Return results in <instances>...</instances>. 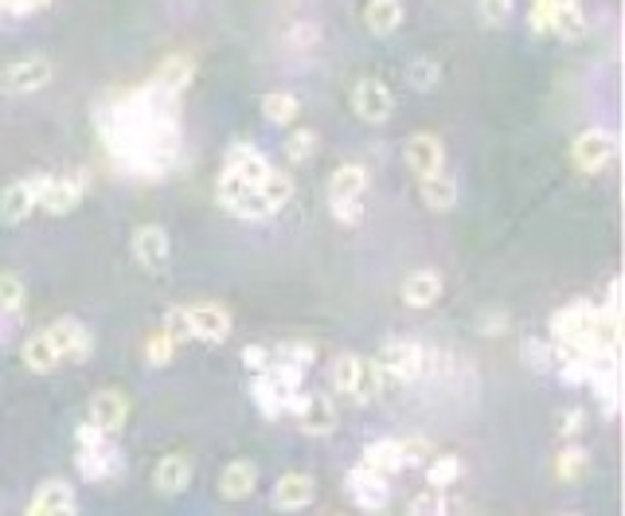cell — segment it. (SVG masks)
I'll return each instance as SVG.
<instances>
[{"instance_id":"obj_7","label":"cell","mask_w":625,"mask_h":516,"mask_svg":"<svg viewBox=\"0 0 625 516\" xmlns=\"http://www.w3.org/2000/svg\"><path fill=\"white\" fill-rule=\"evenodd\" d=\"M75 462H78V473H83L86 482H95V485H103V482H118L121 473H126V458H121V450L114 447L110 439L98 442V447L78 450Z\"/></svg>"},{"instance_id":"obj_5","label":"cell","mask_w":625,"mask_h":516,"mask_svg":"<svg viewBox=\"0 0 625 516\" xmlns=\"http://www.w3.org/2000/svg\"><path fill=\"white\" fill-rule=\"evenodd\" d=\"M614 153H617V138L610 133V129H583L579 138L571 141V161H574V169L579 172H602L606 169L610 161H614Z\"/></svg>"},{"instance_id":"obj_3","label":"cell","mask_w":625,"mask_h":516,"mask_svg":"<svg viewBox=\"0 0 625 516\" xmlns=\"http://www.w3.org/2000/svg\"><path fill=\"white\" fill-rule=\"evenodd\" d=\"M376 364L395 384H414L422 376V368H427V353H422L419 341H387Z\"/></svg>"},{"instance_id":"obj_22","label":"cell","mask_w":625,"mask_h":516,"mask_svg":"<svg viewBox=\"0 0 625 516\" xmlns=\"http://www.w3.org/2000/svg\"><path fill=\"white\" fill-rule=\"evenodd\" d=\"M215 485H219V497L247 501L250 493H255V485H258V465L247 462V458H235V462L223 465L219 482H215Z\"/></svg>"},{"instance_id":"obj_46","label":"cell","mask_w":625,"mask_h":516,"mask_svg":"<svg viewBox=\"0 0 625 516\" xmlns=\"http://www.w3.org/2000/svg\"><path fill=\"white\" fill-rule=\"evenodd\" d=\"M524 361L531 364V368H548L551 361H556V353H551V341H524Z\"/></svg>"},{"instance_id":"obj_4","label":"cell","mask_w":625,"mask_h":516,"mask_svg":"<svg viewBox=\"0 0 625 516\" xmlns=\"http://www.w3.org/2000/svg\"><path fill=\"white\" fill-rule=\"evenodd\" d=\"M290 415L298 419V427L305 430V434H313V439H325V434H333L336 422H341L333 399H328V396H309V391H298V396L290 399Z\"/></svg>"},{"instance_id":"obj_49","label":"cell","mask_w":625,"mask_h":516,"mask_svg":"<svg viewBox=\"0 0 625 516\" xmlns=\"http://www.w3.org/2000/svg\"><path fill=\"white\" fill-rule=\"evenodd\" d=\"M47 0H9V12L4 17H24V12H35V9H43Z\"/></svg>"},{"instance_id":"obj_27","label":"cell","mask_w":625,"mask_h":516,"mask_svg":"<svg viewBox=\"0 0 625 516\" xmlns=\"http://www.w3.org/2000/svg\"><path fill=\"white\" fill-rule=\"evenodd\" d=\"M258 196H262L266 212L278 215L293 200V176H290V172H282V169H270L262 176V184H258Z\"/></svg>"},{"instance_id":"obj_14","label":"cell","mask_w":625,"mask_h":516,"mask_svg":"<svg viewBox=\"0 0 625 516\" xmlns=\"http://www.w3.org/2000/svg\"><path fill=\"white\" fill-rule=\"evenodd\" d=\"M40 184H43V176H32V181H12L9 189L0 192V224H4V227L24 224L28 215L35 212Z\"/></svg>"},{"instance_id":"obj_43","label":"cell","mask_w":625,"mask_h":516,"mask_svg":"<svg viewBox=\"0 0 625 516\" xmlns=\"http://www.w3.org/2000/svg\"><path fill=\"white\" fill-rule=\"evenodd\" d=\"M161 329L172 336V344H176V348L192 341V329H188V318H184V310H169V313H164V325Z\"/></svg>"},{"instance_id":"obj_25","label":"cell","mask_w":625,"mask_h":516,"mask_svg":"<svg viewBox=\"0 0 625 516\" xmlns=\"http://www.w3.org/2000/svg\"><path fill=\"white\" fill-rule=\"evenodd\" d=\"M250 399L258 404V411L266 415V419H278V415L290 411V399L282 387L274 384V376L270 372H255V384H250Z\"/></svg>"},{"instance_id":"obj_20","label":"cell","mask_w":625,"mask_h":516,"mask_svg":"<svg viewBox=\"0 0 625 516\" xmlns=\"http://www.w3.org/2000/svg\"><path fill=\"white\" fill-rule=\"evenodd\" d=\"M407 164H411V172H419V176H434V172L445 169V146L438 133H414L411 141H407Z\"/></svg>"},{"instance_id":"obj_13","label":"cell","mask_w":625,"mask_h":516,"mask_svg":"<svg viewBox=\"0 0 625 516\" xmlns=\"http://www.w3.org/2000/svg\"><path fill=\"white\" fill-rule=\"evenodd\" d=\"M133 258H138L149 275H164V270H169V258H172V247H169V235H164V227L141 224L138 232H133Z\"/></svg>"},{"instance_id":"obj_42","label":"cell","mask_w":625,"mask_h":516,"mask_svg":"<svg viewBox=\"0 0 625 516\" xmlns=\"http://www.w3.org/2000/svg\"><path fill=\"white\" fill-rule=\"evenodd\" d=\"M407 508H411V516H438V513H445V497H442V490L427 485V490H422Z\"/></svg>"},{"instance_id":"obj_50","label":"cell","mask_w":625,"mask_h":516,"mask_svg":"<svg viewBox=\"0 0 625 516\" xmlns=\"http://www.w3.org/2000/svg\"><path fill=\"white\" fill-rule=\"evenodd\" d=\"M548 4H574V0H548Z\"/></svg>"},{"instance_id":"obj_21","label":"cell","mask_w":625,"mask_h":516,"mask_svg":"<svg viewBox=\"0 0 625 516\" xmlns=\"http://www.w3.org/2000/svg\"><path fill=\"white\" fill-rule=\"evenodd\" d=\"M192 78H196V60H192L188 52H172V55H164V60H161L153 83L161 86V90H169V95L181 98L184 90L192 86Z\"/></svg>"},{"instance_id":"obj_8","label":"cell","mask_w":625,"mask_h":516,"mask_svg":"<svg viewBox=\"0 0 625 516\" xmlns=\"http://www.w3.org/2000/svg\"><path fill=\"white\" fill-rule=\"evenodd\" d=\"M352 110H356L360 121H368V126H384L395 114V95L379 78H360V83L352 86Z\"/></svg>"},{"instance_id":"obj_9","label":"cell","mask_w":625,"mask_h":516,"mask_svg":"<svg viewBox=\"0 0 625 516\" xmlns=\"http://www.w3.org/2000/svg\"><path fill=\"white\" fill-rule=\"evenodd\" d=\"M348 497L364 508V513H384L387 501H391V485H387V473L371 470V465H356L348 473Z\"/></svg>"},{"instance_id":"obj_48","label":"cell","mask_w":625,"mask_h":516,"mask_svg":"<svg viewBox=\"0 0 625 516\" xmlns=\"http://www.w3.org/2000/svg\"><path fill=\"white\" fill-rule=\"evenodd\" d=\"M481 333H485V336L508 333V313L505 310H488L485 318H481Z\"/></svg>"},{"instance_id":"obj_37","label":"cell","mask_w":625,"mask_h":516,"mask_svg":"<svg viewBox=\"0 0 625 516\" xmlns=\"http://www.w3.org/2000/svg\"><path fill=\"white\" fill-rule=\"evenodd\" d=\"M172 356H176V344H172V336L164 333V329H157V333L146 336V364L149 368H169Z\"/></svg>"},{"instance_id":"obj_40","label":"cell","mask_w":625,"mask_h":516,"mask_svg":"<svg viewBox=\"0 0 625 516\" xmlns=\"http://www.w3.org/2000/svg\"><path fill=\"white\" fill-rule=\"evenodd\" d=\"M407 78H411L414 90H434L438 78H442V67H438L434 60H414L411 67H407Z\"/></svg>"},{"instance_id":"obj_26","label":"cell","mask_w":625,"mask_h":516,"mask_svg":"<svg viewBox=\"0 0 625 516\" xmlns=\"http://www.w3.org/2000/svg\"><path fill=\"white\" fill-rule=\"evenodd\" d=\"M403 4L399 0H368L364 4V24H368L371 35H391L399 32V24H403Z\"/></svg>"},{"instance_id":"obj_23","label":"cell","mask_w":625,"mask_h":516,"mask_svg":"<svg viewBox=\"0 0 625 516\" xmlns=\"http://www.w3.org/2000/svg\"><path fill=\"white\" fill-rule=\"evenodd\" d=\"M223 169L239 172L243 181H250V184H262V176L274 169V164L266 161L262 149H255L250 141H235V146L227 149V161H223Z\"/></svg>"},{"instance_id":"obj_12","label":"cell","mask_w":625,"mask_h":516,"mask_svg":"<svg viewBox=\"0 0 625 516\" xmlns=\"http://www.w3.org/2000/svg\"><path fill=\"white\" fill-rule=\"evenodd\" d=\"M129 411H133V404H129V396L121 387H103V391H95V399H90V422H95L103 434H110V439L129 422Z\"/></svg>"},{"instance_id":"obj_34","label":"cell","mask_w":625,"mask_h":516,"mask_svg":"<svg viewBox=\"0 0 625 516\" xmlns=\"http://www.w3.org/2000/svg\"><path fill=\"white\" fill-rule=\"evenodd\" d=\"M457 477H462L457 454H438L427 462V485H434V490H450V485H457Z\"/></svg>"},{"instance_id":"obj_47","label":"cell","mask_w":625,"mask_h":516,"mask_svg":"<svg viewBox=\"0 0 625 516\" xmlns=\"http://www.w3.org/2000/svg\"><path fill=\"white\" fill-rule=\"evenodd\" d=\"M583 427H586V411L583 407H571V411L559 419V434L563 439H574V434H583Z\"/></svg>"},{"instance_id":"obj_1","label":"cell","mask_w":625,"mask_h":516,"mask_svg":"<svg viewBox=\"0 0 625 516\" xmlns=\"http://www.w3.org/2000/svg\"><path fill=\"white\" fill-rule=\"evenodd\" d=\"M181 98L161 90L149 78L146 86L114 98L98 110V133H103L110 157L126 172L141 181H161L181 161Z\"/></svg>"},{"instance_id":"obj_31","label":"cell","mask_w":625,"mask_h":516,"mask_svg":"<svg viewBox=\"0 0 625 516\" xmlns=\"http://www.w3.org/2000/svg\"><path fill=\"white\" fill-rule=\"evenodd\" d=\"M364 465H371V470H379V473H399V470H407L403 465V454H399V439H379V442H371L368 450H364Z\"/></svg>"},{"instance_id":"obj_6","label":"cell","mask_w":625,"mask_h":516,"mask_svg":"<svg viewBox=\"0 0 625 516\" xmlns=\"http://www.w3.org/2000/svg\"><path fill=\"white\" fill-rule=\"evenodd\" d=\"M47 83H52V60H43V55H24V60L9 63V67L0 71V90L17 98L35 95Z\"/></svg>"},{"instance_id":"obj_17","label":"cell","mask_w":625,"mask_h":516,"mask_svg":"<svg viewBox=\"0 0 625 516\" xmlns=\"http://www.w3.org/2000/svg\"><path fill=\"white\" fill-rule=\"evenodd\" d=\"M20 361H24L28 372H35V376H47V372H55L63 364V353L60 344H55L52 329H43V333H32L24 344H20Z\"/></svg>"},{"instance_id":"obj_10","label":"cell","mask_w":625,"mask_h":516,"mask_svg":"<svg viewBox=\"0 0 625 516\" xmlns=\"http://www.w3.org/2000/svg\"><path fill=\"white\" fill-rule=\"evenodd\" d=\"M83 192H86L83 176H43L35 207L47 215H71L78 204H83Z\"/></svg>"},{"instance_id":"obj_36","label":"cell","mask_w":625,"mask_h":516,"mask_svg":"<svg viewBox=\"0 0 625 516\" xmlns=\"http://www.w3.org/2000/svg\"><path fill=\"white\" fill-rule=\"evenodd\" d=\"M285 157H290V164H309L317 157V133L313 129H293L285 138Z\"/></svg>"},{"instance_id":"obj_39","label":"cell","mask_w":625,"mask_h":516,"mask_svg":"<svg viewBox=\"0 0 625 516\" xmlns=\"http://www.w3.org/2000/svg\"><path fill=\"white\" fill-rule=\"evenodd\" d=\"M556 9L559 4H548V0H528V28L536 35H551L556 32Z\"/></svg>"},{"instance_id":"obj_45","label":"cell","mask_w":625,"mask_h":516,"mask_svg":"<svg viewBox=\"0 0 625 516\" xmlns=\"http://www.w3.org/2000/svg\"><path fill=\"white\" fill-rule=\"evenodd\" d=\"M270 364H274V356H270L266 344H247V348H243V368L247 372H266Z\"/></svg>"},{"instance_id":"obj_16","label":"cell","mask_w":625,"mask_h":516,"mask_svg":"<svg viewBox=\"0 0 625 516\" xmlns=\"http://www.w3.org/2000/svg\"><path fill=\"white\" fill-rule=\"evenodd\" d=\"M317 497V482L309 473H282L274 482V493H270V505L282 508V513H298V508H309Z\"/></svg>"},{"instance_id":"obj_35","label":"cell","mask_w":625,"mask_h":516,"mask_svg":"<svg viewBox=\"0 0 625 516\" xmlns=\"http://www.w3.org/2000/svg\"><path fill=\"white\" fill-rule=\"evenodd\" d=\"M24 278L12 275V270H0V318H12V313L24 310Z\"/></svg>"},{"instance_id":"obj_2","label":"cell","mask_w":625,"mask_h":516,"mask_svg":"<svg viewBox=\"0 0 625 516\" xmlns=\"http://www.w3.org/2000/svg\"><path fill=\"white\" fill-rule=\"evenodd\" d=\"M364 189H368V169L364 164H341L328 176V207H333L336 224H360L364 219Z\"/></svg>"},{"instance_id":"obj_30","label":"cell","mask_w":625,"mask_h":516,"mask_svg":"<svg viewBox=\"0 0 625 516\" xmlns=\"http://www.w3.org/2000/svg\"><path fill=\"white\" fill-rule=\"evenodd\" d=\"M298 114H301V103L290 90H270V95H262V118L270 121V126H293Z\"/></svg>"},{"instance_id":"obj_33","label":"cell","mask_w":625,"mask_h":516,"mask_svg":"<svg viewBox=\"0 0 625 516\" xmlns=\"http://www.w3.org/2000/svg\"><path fill=\"white\" fill-rule=\"evenodd\" d=\"M586 473H591V454L583 447H563L556 458V477L559 482H583Z\"/></svg>"},{"instance_id":"obj_19","label":"cell","mask_w":625,"mask_h":516,"mask_svg":"<svg viewBox=\"0 0 625 516\" xmlns=\"http://www.w3.org/2000/svg\"><path fill=\"white\" fill-rule=\"evenodd\" d=\"M192 458L188 454H164L153 470V490L164 493V497H181L192 485Z\"/></svg>"},{"instance_id":"obj_11","label":"cell","mask_w":625,"mask_h":516,"mask_svg":"<svg viewBox=\"0 0 625 516\" xmlns=\"http://www.w3.org/2000/svg\"><path fill=\"white\" fill-rule=\"evenodd\" d=\"M192 329V341H204V344H223L231 336V313L215 305V301H200V305H188L184 310Z\"/></svg>"},{"instance_id":"obj_32","label":"cell","mask_w":625,"mask_h":516,"mask_svg":"<svg viewBox=\"0 0 625 516\" xmlns=\"http://www.w3.org/2000/svg\"><path fill=\"white\" fill-rule=\"evenodd\" d=\"M586 28H591V24H586L583 0H574V4H559V9H556V32H551V35L574 43V40H583Z\"/></svg>"},{"instance_id":"obj_24","label":"cell","mask_w":625,"mask_h":516,"mask_svg":"<svg viewBox=\"0 0 625 516\" xmlns=\"http://www.w3.org/2000/svg\"><path fill=\"white\" fill-rule=\"evenodd\" d=\"M438 298H442V275H438V270L422 267L403 278V301L411 310H430Z\"/></svg>"},{"instance_id":"obj_15","label":"cell","mask_w":625,"mask_h":516,"mask_svg":"<svg viewBox=\"0 0 625 516\" xmlns=\"http://www.w3.org/2000/svg\"><path fill=\"white\" fill-rule=\"evenodd\" d=\"M78 513V501H75V490L60 477L52 482H43L35 490V497L28 501V516H75Z\"/></svg>"},{"instance_id":"obj_41","label":"cell","mask_w":625,"mask_h":516,"mask_svg":"<svg viewBox=\"0 0 625 516\" xmlns=\"http://www.w3.org/2000/svg\"><path fill=\"white\" fill-rule=\"evenodd\" d=\"M481 24L488 28H505V20L513 17V0H477Z\"/></svg>"},{"instance_id":"obj_29","label":"cell","mask_w":625,"mask_h":516,"mask_svg":"<svg viewBox=\"0 0 625 516\" xmlns=\"http://www.w3.org/2000/svg\"><path fill=\"white\" fill-rule=\"evenodd\" d=\"M360 368H364V356L344 353V356H336L333 372H328V384H333V391H341V396L352 399V404H356V387H360Z\"/></svg>"},{"instance_id":"obj_28","label":"cell","mask_w":625,"mask_h":516,"mask_svg":"<svg viewBox=\"0 0 625 516\" xmlns=\"http://www.w3.org/2000/svg\"><path fill=\"white\" fill-rule=\"evenodd\" d=\"M422 181V204L430 212H450L457 204V181L445 176V172H434V176H419Z\"/></svg>"},{"instance_id":"obj_18","label":"cell","mask_w":625,"mask_h":516,"mask_svg":"<svg viewBox=\"0 0 625 516\" xmlns=\"http://www.w3.org/2000/svg\"><path fill=\"white\" fill-rule=\"evenodd\" d=\"M52 336H55V344H60L63 364H83L86 356L95 353V336L86 333V325H83V321H75V318L55 321Z\"/></svg>"},{"instance_id":"obj_44","label":"cell","mask_w":625,"mask_h":516,"mask_svg":"<svg viewBox=\"0 0 625 516\" xmlns=\"http://www.w3.org/2000/svg\"><path fill=\"white\" fill-rule=\"evenodd\" d=\"M399 454H403V465H419L430 458V442L411 434V439H399Z\"/></svg>"},{"instance_id":"obj_38","label":"cell","mask_w":625,"mask_h":516,"mask_svg":"<svg viewBox=\"0 0 625 516\" xmlns=\"http://www.w3.org/2000/svg\"><path fill=\"white\" fill-rule=\"evenodd\" d=\"M270 356H274V361L301 364V368H309V364L317 361V348H313L309 341H282L278 348H270Z\"/></svg>"}]
</instances>
